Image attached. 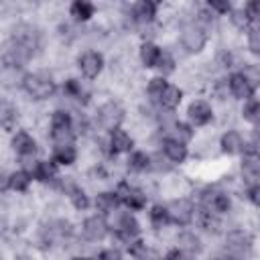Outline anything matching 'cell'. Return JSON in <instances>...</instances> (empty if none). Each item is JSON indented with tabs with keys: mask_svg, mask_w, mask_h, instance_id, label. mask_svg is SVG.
<instances>
[{
	"mask_svg": "<svg viewBox=\"0 0 260 260\" xmlns=\"http://www.w3.org/2000/svg\"><path fill=\"white\" fill-rule=\"evenodd\" d=\"M22 85H24L26 93L32 95L35 100H45V98H49L55 91V83H53L51 75H45V73H30V75H26Z\"/></svg>",
	"mask_w": 260,
	"mask_h": 260,
	"instance_id": "obj_1",
	"label": "cell"
},
{
	"mask_svg": "<svg viewBox=\"0 0 260 260\" xmlns=\"http://www.w3.org/2000/svg\"><path fill=\"white\" fill-rule=\"evenodd\" d=\"M51 136L57 144L61 142H71L73 136V122L67 112H55L51 118Z\"/></svg>",
	"mask_w": 260,
	"mask_h": 260,
	"instance_id": "obj_2",
	"label": "cell"
},
{
	"mask_svg": "<svg viewBox=\"0 0 260 260\" xmlns=\"http://www.w3.org/2000/svg\"><path fill=\"white\" fill-rule=\"evenodd\" d=\"M122 118H124V110H122L120 104H116V102L104 104V106L100 108V112H98V120H100L102 128H106V130L118 128L120 122H122Z\"/></svg>",
	"mask_w": 260,
	"mask_h": 260,
	"instance_id": "obj_3",
	"label": "cell"
},
{
	"mask_svg": "<svg viewBox=\"0 0 260 260\" xmlns=\"http://www.w3.org/2000/svg\"><path fill=\"white\" fill-rule=\"evenodd\" d=\"M205 41H207L205 30L197 24H191V26L183 28V32H181V43L189 53H199L205 47Z\"/></svg>",
	"mask_w": 260,
	"mask_h": 260,
	"instance_id": "obj_4",
	"label": "cell"
},
{
	"mask_svg": "<svg viewBox=\"0 0 260 260\" xmlns=\"http://www.w3.org/2000/svg\"><path fill=\"white\" fill-rule=\"evenodd\" d=\"M116 197H118V201L126 203V205L132 207V209H142V207L146 205V195H144L140 189L130 187L128 183H120V187H118V191H116Z\"/></svg>",
	"mask_w": 260,
	"mask_h": 260,
	"instance_id": "obj_5",
	"label": "cell"
},
{
	"mask_svg": "<svg viewBox=\"0 0 260 260\" xmlns=\"http://www.w3.org/2000/svg\"><path fill=\"white\" fill-rule=\"evenodd\" d=\"M167 211H169V217L175 223H179V225H187L193 219V205L187 199H175V201H171V205L167 207Z\"/></svg>",
	"mask_w": 260,
	"mask_h": 260,
	"instance_id": "obj_6",
	"label": "cell"
},
{
	"mask_svg": "<svg viewBox=\"0 0 260 260\" xmlns=\"http://www.w3.org/2000/svg\"><path fill=\"white\" fill-rule=\"evenodd\" d=\"M102 67H104V57H102L100 53H95V51H85V53L79 57V69H81V73H83L85 77H89V79L98 77L100 71H102Z\"/></svg>",
	"mask_w": 260,
	"mask_h": 260,
	"instance_id": "obj_7",
	"label": "cell"
},
{
	"mask_svg": "<svg viewBox=\"0 0 260 260\" xmlns=\"http://www.w3.org/2000/svg\"><path fill=\"white\" fill-rule=\"evenodd\" d=\"M83 236L87 238V240H91V242H98V240H102L104 236H106V232H108V223L104 221V217H100V215H91V217H87L85 221H83Z\"/></svg>",
	"mask_w": 260,
	"mask_h": 260,
	"instance_id": "obj_8",
	"label": "cell"
},
{
	"mask_svg": "<svg viewBox=\"0 0 260 260\" xmlns=\"http://www.w3.org/2000/svg\"><path fill=\"white\" fill-rule=\"evenodd\" d=\"M187 114H189V120H191L195 126H203V124H207V122L211 120V116H213L211 106H209L207 102H203V100L193 102V104L189 106Z\"/></svg>",
	"mask_w": 260,
	"mask_h": 260,
	"instance_id": "obj_9",
	"label": "cell"
},
{
	"mask_svg": "<svg viewBox=\"0 0 260 260\" xmlns=\"http://www.w3.org/2000/svg\"><path fill=\"white\" fill-rule=\"evenodd\" d=\"M230 91H232L236 98L246 100V98L252 95V81H250L248 75H244V73H234V75L230 77Z\"/></svg>",
	"mask_w": 260,
	"mask_h": 260,
	"instance_id": "obj_10",
	"label": "cell"
},
{
	"mask_svg": "<svg viewBox=\"0 0 260 260\" xmlns=\"http://www.w3.org/2000/svg\"><path fill=\"white\" fill-rule=\"evenodd\" d=\"M12 148H14L20 156H26V154H32V152H35L37 144H35V138H32L28 132L20 130V132H16L14 138H12Z\"/></svg>",
	"mask_w": 260,
	"mask_h": 260,
	"instance_id": "obj_11",
	"label": "cell"
},
{
	"mask_svg": "<svg viewBox=\"0 0 260 260\" xmlns=\"http://www.w3.org/2000/svg\"><path fill=\"white\" fill-rule=\"evenodd\" d=\"M250 244H252L250 236H248V234H244V232H240V230L230 232V234H228V238H225V246H228V250H232L234 254H242L244 250H248V248H250Z\"/></svg>",
	"mask_w": 260,
	"mask_h": 260,
	"instance_id": "obj_12",
	"label": "cell"
},
{
	"mask_svg": "<svg viewBox=\"0 0 260 260\" xmlns=\"http://www.w3.org/2000/svg\"><path fill=\"white\" fill-rule=\"evenodd\" d=\"M162 148H165V156H167L169 160H173V162H183L185 156H187V146H185V142H179V140H175V138H167L165 144H162Z\"/></svg>",
	"mask_w": 260,
	"mask_h": 260,
	"instance_id": "obj_13",
	"label": "cell"
},
{
	"mask_svg": "<svg viewBox=\"0 0 260 260\" xmlns=\"http://www.w3.org/2000/svg\"><path fill=\"white\" fill-rule=\"evenodd\" d=\"M75 158H77V150L71 142H61L53 150V160L59 165H73Z\"/></svg>",
	"mask_w": 260,
	"mask_h": 260,
	"instance_id": "obj_14",
	"label": "cell"
},
{
	"mask_svg": "<svg viewBox=\"0 0 260 260\" xmlns=\"http://www.w3.org/2000/svg\"><path fill=\"white\" fill-rule=\"evenodd\" d=\"M132 138L124 132V130H120V128H114L112 130V136H110V148H112V152H128L130 148H132Z\"/></svg>",
	"mask_w": 260,
	"mask_h": 260,
	"instance_id": "obj_15",
	"label": "cell"
},
{
	"mask_svg": "<svg viewBox=\"0 0 260 260\" xmlns=\"http://www.w3.org/2000/svg\"><path fill=\"white\" fill-rule=\"evenodd\" d=\"M221 150L228 152V154H236V152L244 150V140H242L240 132L228 130V132L221 136Z\"/></svg>",
	"mask_w": 260,
	"mask_h": 260,
	"instance_id": "obj_16",
	"label": "cell"
},
{
	"mask_svg": "<svg viewBox=\"0 0 260 260\" xmlns=\"http://www.w3.org/2000/svg\"><path fill=\"white\" fill-rule=\"evenodd\" d=\"M45 240L49 242V244H53V242H57V240H63V238H67V236H71V225L67 223V221H55V223H51L49 228H45Z\"/></svg>",
	"mask_w": 260,
	"mask_h": 260,
	"instance_id": "obj_17",
	"label": "cell"
},
{
	"mask_svg": "<svg viewBox=\"0 0 260 260\" xmlns=\"http://www.w3.org/2000/svg\"><path fill=\"white\" fill-rule=\"evenodd\" d=\"M203 201H205L207 209H211V211H215V213H225V211L230 209V199H228V195H223V193L211 191V193H207V195L203 197Z\"/></svg>",
	"mask_w": 260,
	"mask_h": 260,
	"instance_id": "obj_18",
	"label": "cell"
},
{
	"mask_svg": "<svg viewBox=\"0 0 260 260\" xmlns=\"http://www.w3.org/2000/svg\"><path fill=\"white\" fill-rule=\"evenodd\" d=\"M181 95H183V93H181L179 87L167 83V87H165L162 93L158 95V102H160L162 108H167V110H175V108L179 106V102H181Z\"/></svg>",
	"mask_w": 260,
	"mask_h": 260,
	"instance_id": "obj_19",
	"label": "cell"
},
{
	"mask_svg": "<svg viewBox=\"0 0 260 260\" xmlns=\"http://www.w3.org/2000/svg\"><path fill=\"white\" fill-rule=\"evenodd\" d=\"M177 244H179V250H183V252H187V254H197V252H201V240H199L193 232H183V234L179 236Z\"/></svg>",
	"mask_w": 260,
	"mask_h": 260,
	"instance_id": "obj_20",
	"label": "cell"
},
{
	"mask_svg": "<svg viewBox=\"0 0 260 260\" xmlns=\"http://www.w3.org/2000/svg\"><path fill=\"white\" fill-rule=\"evenodd\" d=\"M93 4L91 0H73L71 2V16L77 20H87L93 16Z\"/></svg>",
	"mask_w": 260,
	"mask_h": 260,
	"instance_id": "obj_21",
	"label": "cell"
},
{
	"mask_svg": "<svg viewBox=\"0 0 260 260\" xmlns=\"http://www.w3.org/2000/svg\"><path fill=\"white\" fill-rule=\"evenodd\" d=\"M138 232H140V228H138L136 219H134L132 215H128V217H126V221L122 223V228H120L116 234H118V238H120V240H124V242H132V240L138 236Z\"/></svg>",
	"mask_w": 260,
	"mask_h": 260,
	"instance_id": "obj_22",
	"label": "cell"
},
{
	"mask_svg": "<svg viewBox=\"0 0 260 260\" xmlns=\"http://www.w3.org/2000/svg\"><path fill=\"white\" fill-rule=\"evenodd\" d=\"M160 57V49L152 43H144L142 49H140V59L146 67H156V61Z\"/></svg>",
	"mask_w": 260,
	"mask_h": 260,
	"instance_id": "obj_23",
	"label": "cell"
},
{
	"mask_svg": "<svg viewBox=\"0 0 260 260\" xmlns=\"http://www.w3.org/2000/svg\"><path fill=\"white\" fill-rule=\"evenodd\" d=\"M242 171H244V175L248 177V181H250V183H256V177H258V173H260V165H258L256 152H250L248 156H244Z\"/></svg>",
	"mask_w": 260,
	"mask_h": 260,
	"instance_id": "obj_24",
	"label": "cell"
},
{
	"mask_svg": "<svg viewBox=\"0 0 260 260\" xmlns=\"http://www.w3.org/2000/svg\"><path fill=\"white\" fill-rule=\"evenodd\" d=\"M30 177H35V179H39V181H51V179L55 177V165H53V162L39 160V162L32 167Z\"/></svg>",
	"mask_w": 260,
	"mask_h": 260,
	"instance_id": "obj_25",
	"label": "cell"
},
{
	"mask_svg": "<svg viewBox=\"0 0 260 260\" xmlns=\"http://www.w3.org/2000/svg\"><path fill=\"white\" fill-rule=\"evenodd\" d=\"M197 221H199V225L205 230V232H217V228H219V221H217V217L211 213V209H201L199 213H197Z\"/></svg>",
	"mask_w": 260,
	"mask_h": 260,
	"instance_id": "obj_26",
	"label": "cell"
},
{
	"mask_svg": "<svg viewBox=\"0 0 260 260\" xmlns=\"http://www.w3.org/2000/svg\"><path fill=\"white\" fill-rule=\"evenodd\" d=\"M154 16V6L148 4L146 0H140L134 4V18L140 20V22H150Z\"/></svg>",
	"mask_w": 260,
	"mask_h": 260,
	"instance_id": "obj_27",
	"label": "cell"
},
{
	"mask_svg": "<svg viewBox=\"0 0 260 260\" xmlns=\"http://www.w3.org/2000/svg\"><path fill=\"white\" fill-rule=\"evenodd\" d=\"M63 89H65L67 95H71V98H75V100H79V102H81V100H83V102L87 100V91L83 89L81 81H77V79H69Z\"/></svg>",
	"mask_w": 260,
	"mask_h": 260,
	"instance_id": "obj_28",
	"label": "cell"
},
{
	"mask_svg": "<svg viewBox=\"0 0 260 260\" xmlns=\"http://www.w3.org/2000/svg\"><path fill=\"white\" fill-rule=\"evenodd\" d=\"M95 205H98L100 211H106V213H108V211L116 209L118 197H116V193H100L98 199H95Z\"/></svg>",
	"mask_w": 260,
	"mask_h": 260,
	"instance_id": "obj_29",
	"label": "cell"
},
{
	"mask_svg": "<svg viewBox=\"0 0 260 260\" xmlns=\"http://www.w3.org/2000/svg\"><path fill=\"white\" fill-rule=\"evenodd\" d=\"M128 167L132 171H146L150 167V156L146 152H132V156L128 160Z\"/></svg>",
	"mask_w": 260,
	"mask_h": 260,
	"instance_id": "obj_30",
	"label": "cell"
},
{
	"mask_svg": "<svg viewBox=\"0 0 260 260\" xmlns=\"http://www.w3.org/2000/svg\"><path fill=\"white\" fill-rule=\"evenodd\" d=\"M28 183H30V173L26 171H16L14 175H10V187L14 191H26Z\"/></svg>",
	"mask_w": 260,
	"mask_h": 260,
	"instance_id": "obj_31",
	"label": "cell"
},
{
	"mask_svg": "<svg viewBox=\"0 0 260 260\" xmlns=\"http://www.w3.org/2000/svg\"><path fill=\"white\" fill-rule=\"evenodd\" d=\"M169 211H167V207H160V205H154L152 207V211H150V221H152V225H156V228H162V225H167L169 223Z\"/></svg>",
	"mask_w": 260,
	"mask_h": 260,
	"instance_id": "obj_32",
	"label": "cell"
},
{
	"mask_svg": "<svg viewBox=\"0 0 260 260\" xmlns=\"http://www.w3.org/2000/svg\"><path fill=\"white\" fill-rule=\"evenodd\" d=\"M171 132H173V136H171V138H175V140H179V142H187V140L191 138V134H193V132H191V128H189V126H185V124H181V122H177V124L173 126V130H171Z\"/></svg>",
	"mask_w": 260,
	"mask_h": 260,
	"instance_id": "obj_33",
	"label": "cell"
},
{
	"mask_svg": "<svg viewBox=\"0 0 260 260\" xmlns=\"http://www.w3.org/2000/svg\"><path fill=\"white\" fill-rule=\"evenodd\" d=\"M165 87H167V81H165L162 77H154V79H150V83H148V95H150L152 100H158V95L162 93Z\"/></svg>",
	"mask_w": 260,
	"mask_h": 260,
	"instance_id": "obj_34",
	"label": "cell"
},
{
	"mask_svg": "<svg viewBox=\"0 0 260 260\" xmlns=\"http://www.w3.org/2000/svg\"><path fill=\"white\" fill-rule=\"evenodd\" d=\"M156 67H158L162 73H171V71L175 69V61H173V57H171L167 51H160V57H158V61H156Z\"/></svg>",
	"mask_w": 260,
	"mask_h": 260,
	"instance_id": "obj_35",
	"label": "cell"
},
{
	"mask_svg": "<svg viewBox=\"0 0 260 260\" xmlns=\"http://www.w3.org/2000/svg\"><path fill=\"white\" fill-rule=\"evenodd\" d=\"M71 201H73V205H75L77 209H85V207L89 205L87 195H85L81 189H77V187H73V189H71Z\"/></svg>",
	"mask_w": 260,
	"mask_h": 260,
	"instance_id": "obj_36",
	"label": "cell"
},
{
	"mask_svg": "<svg viewBox=\"0 0 260 260\" xmlns=\"http://www.w3.org/2000/svg\"><path fill=\"white\" fill-rule=\"evenodd\" d=\"M258 110H260L258 102L256 100H248V104L244 106V118L250 120V122H256L258 120Z\"/></svg>",
	"mask_w": 260,
	"mask_h": 260,
	"instance_id": "obj_37",
	"label": "cell"
},
{
	"mask_svg": "<svg viewBox=\"0 0 260 260\" xmlns=\"http://www.w3.org/2000/svg\"><path fill=\"white\" fill-rule=\"evenodd\" d=\"M14 116V110H12V106L8 104V102H4V100H0V124H6L10 118Z\"/></svg>",
	"mask_w": 260,
	"mask_h": 260,
	"instance_id": "obj_38",
	"label": "cell"
},
{
	"mask_svg": "<svg viewBox=\"0 0 260 260\" xmlns=\"http://www.w3.org/2000/svg\"><path fill=\"white\" fill-rule=\"evenodd\" d=\"M250 51L252 53H260V30L258 28H252L250 30Z\"/></svg>",
	"mask_w": 260,
	"mask_h": 260,
	"instance_id": "obj_39",
	"label": "cell"
},
{
	"mask_svg": "<svg viewBox=\"0 0 260 260\" xmlns=\"http://www.w3.org/2000/svg\"><path fill=\"white\" fill-rule=\"evenodd\" d=\"M232 22H234L238 28H244V26L248 24V16H246V12H244V10H236V12L232 14Z\"/></svg>",
	"mask_w": 260,
	"mask_h": 260,
	"instance_id": "obj_40",
	"label": "cell"
},
{
	"mask_svg": "<svg viewBox=\"0 0 260 260\" xmlns=\"http://www.w3.org/2000/svg\"><path fill=\"white\" fill-rule=\"evenodd\" d=\"M244 12H246L248 20H256V18H258V0H250Z\"/></svg>",
	"mask_w": 260,
	"mask_h": 260,
	"instance_id": "obj_41",
	"label": "cell"
},
{
	"mask_svg": "<svg viewBox=\"0 0 260 260\" xmlns=\"http://www.w3.org/2000/svg\"><path fill=\"white\" fill-rule=\"evenodd\" d=\"M207 2L217 12H228V8H230V0H207Z\"/></svg>",
	"mask_w": 260,
	"mask_h": 260,
	"instance_id": "obj_42",
	"label": "cell"
},
{
	"mask_svg": "<svg viewBox=\"0 0 260 260\" xmlns=\"http://www.w3.org/2000/svg\"><path fill=\"white\" fill-rule=\"evenodd\" d=\"M130 254H132V256H144L146 252L142 250V242H134V246L130 248Z\"/></svg>",
	"mask_w": 260,
	"mask_h": 260,
	"instance_id": "obj_43",
	"label": "cell"
},
{
	"mask_svg": "<svg viewBox=\"0 0 260 260\" xmlns=\"http://www.w3.org/2000/svg\"><path fill=\"white\" fill-rule=\"evenodd\" d=\"M8 187H10V177H6L4 173H0V193L4 189H8Z\"/></svg>",
	"mask_w": 260,
	"mask_h": 260,
	"instance_id": "obj_44",
	"label": "cell"
},
{
	"mask_svg": "<svg viewBox=\"0 0 260 260\" xmlns=\"http://www.w3.org/2000/svg\"><path fill=\"white\" fill-rule=\"evenodd\" d=\"M100 256H102V258H120V252H116V250H106V252H102Z\"/></svg>",
	"mask_w": 260,
	"mask_h": 260,
	"instance_id": "obj_45",
	"label": "cell"
},
{
	"mask_svg": "<svg viewBox=\"0 0 260 260\" xmlns=\"http://www.w3.org/2000/svg\"><path fill=\"white\" fill-rule=\"evenodd\" d=\"M146 2H148V4H152V6H154V4H158V2H160V0H146Z\"/></svg>",
	"mask_w": 260,
	"mask_h": 260,
	"instance_id": "obj_46",
	"label": "cell"
}]
</instances>
